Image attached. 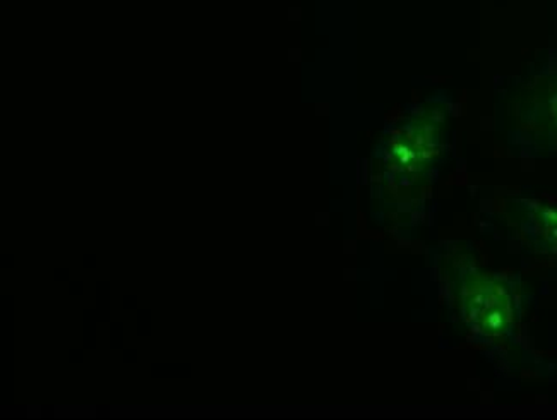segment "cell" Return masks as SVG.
Wrapping results in <instances>:
<instances>
[{
  "label": "cell",
  "mask_w": 557,
  "mask_h": 420,
  "mask_svg": "<svg viewBox=\"0 0 557 420\" xmlns=\"http://www.w3.org/2000/svg\"><path fill=\"white\" fill-rule=\"evenodd\" d=\"M520 226L532 246L557 256V207L541 201H520Z\"/></svg>",
  "instance_id": "cell-4"
},
{
  "label": "cell",
  "mask_w": 557,
  "mask_h": 420,
  "mask_svg": "<svg viewBox=\"0 0 557 420\" xmlns=\"http://www.w3.org/2000/svg\"><path fill=\"white\" fill-rule=\"evenodd\" d=\"M527 129L557 146V71L542 76L521 112Z\"/></svg>",
  "instance_id": "cell-3"
},
{
  "label": "cell",
  "mask_w": 557,
  "mask_h": 420,
  "mask_svg": "<svg viewBox=\"0 0 557 420\" xmlns=\"http://www.w3.org/2000/svg\"><path fill=\"white\" fill-rule=\"evenodd\" d=\"M441 133L437 122L420 118L410 122L393 139L388 151V169L404 175V183L424 174L440 153Z\"/></svg>",
  "instance_id": "cell-2"
},
{
  "label": "cell",
  "mask_w": 557,
  "mask_h": 420,
  "mask_svg": "<svg viewBox=\"0 0 557 420\" xmlns=\"http://www.w3.org/2000/svg\"><path fill=\"white\" fill-rule=\"evenodd\" d=\"M461 308L473 332L485 338H503L513 332L518 306L513 288L506 280L482 271L461 276Z\"/></svg>",
  "instance_id": "cell-1"
}]
</instances>
